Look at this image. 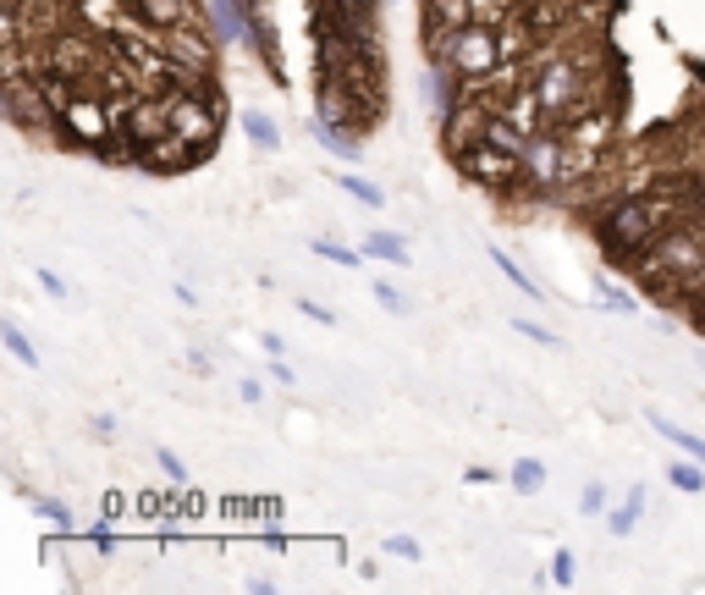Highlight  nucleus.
Returning <instances> with one entry per match:
<instances>
[{
	"mask_svg": "<svg viewBox=\"0 0 705 595\" xmlns=\"http://www.w3.org/2000/svg\"><path fill=\"white\" fill-rule=\"evenodd\" d=\"M672 204L661 194H634V199H617L601 221H595V243L606 260H640L645 248H656V237L667 232Z\"/></svg>",
	"mask_w": 705,
	"mask_h": 595,
	"instance_id": "nucleus-1",
	"label": "nucleus"
},
{
	"mask_svg": "<svg viewBox=\"0 0 705 595\" xmlns=\"http://www.w3.org/2000/svg\"><path fill=\"white\" fill-rule=\"evenodd\" d=\"M165 106H171V127L183 133L188 149L205 160V154L215 149V138H221V111H215V100H210V95L176 89V95H165Z\"/></svg>",
	"mask_w": 705,
	"mask_h": 595,
	"instance_id": "nucleus-2",
	"label": "nucleus"
},
{
	"mask_svg": "<svg viewBox=\"0 0 705 595\" xmlns=\"http://www.w3.org/2000/svg\"><path fill=\"white\" fill-rule=\"evenodd\" d=\"M568 172H573V165H568V133H557V127H541L535 138L523 144V183L535 188V194L557 188Z\"/></svg>",
	"mask_w": 705,
	"mask_h": 595,
	"instance_id": "nucleus-3",
	"label": "nucleus"
},
{
	"mask_svg": "<svg viewBox=\"0 0 705 595\" xmlns=\"http://www.w3.org/2000/svg\"><path fill=\"white\" fill-rule=\"evenodd\" d=\"M458 165H463L469 183H480V188H491V194H507V188L523 183V160L507 154V149H496V144H474Z\"/></svg>",
	"mask_w": 705,
	"mask_h": 595,
	"instance_id": "nucleus-4",
	"label": "nucleus"
},
{
	"mask_svg": "<svg viewBox=\"0 0 705 595\" xmlns=\"http://www.w3.org/2000/svg\"><path fill=\"white\" fill-rule=\"evenodd\" d=\"M453 66L469 77V89H474V83H485V77H496V66H502V39H496L485 23H469V28L458 34V45H453Z\"/></svg>",
	"mask_w": 705,
	"mask_h": 595,
	"instance_id": "nucleus-5",
	"label": "nucleus"
},
{
	"mask_svg": "<svg viewBox=\"0 0 705 595\" xmlns=\"http://www.w3.org/2000/svg\"><path fill=\"white\" fill-rule=\"evenodd\" d=\"M61 122H66V138L72 144H88V149H100L111 133H116V111H106L100 95H72L61 106Z\"/></svg>",
	"mask_w": 705,
	"mask_h": 595,
	"instance_id": "nucleus-6",
	"label": "nucleus"
},
{
	"mask_svg": "<svg viewBox=\"0 0 705 595\" xmlns=\"http://www.w3.org/2000/svg\"><path fill=\"white\" fill-rule=\"evenodd\" d=\"M541 89V100H546V116H568L573 111V100H579V89H584V72H579V61L573 55H557V61H541V72L529 77Z\"/></svg>",
	"mask_w": 705,
	"mask_h": 595,
	"instance_id": "nucleus-7",
	"label": "nucleus"
},
{
	"mask_svg": "<svg viewBox=\"0 0 705 595\" xmlns=\"http://www.w3.org/2000/svg\"><path fill=\"white\" fill-rule=\"evenodd\" d=\"M45 66H50L55 77H66V83L95 77V66H100L95 39H88V34H55V39L45 45Z\"/></svg>",
	"mask_w": 705,
	"mask_h": 595,
	"instance_id": "nucleus-8",
	"label": "nucleus"
},
{
	"mask_svg": "<svg viewBox=\"0 0 705 595\" xmlns=\"http://www.w3.org/2000/svg\"><path fill=\"white\" fill-rule=\"evenodd\" d=\"M127 12L149 34H176L194 23V0H127Z\"/></svg>",
	"mask_w": 705,
	"mask_h": 595,
	"instance_id": "nucleus-9",
	"label": "nucleus"
},
{
	"mask_svg": "<svg viewBox=\"0 0 705 595\" xmlns=\"http://www.w3.org/2000/svg\"><path fill=\"white\" fill-rule=\"evenodd\" d=\"M205 12H210V34L221 39V45H237V39H248V7L243 0H205Z\"/></svg>",
	"mask_w": 705,
	"mask_h": 595,
	"instance_id": "nucleus-10",
	"label": "nucleus"
},
{
	"mask_svg": "<svg viewBox=\"0 0 705 595\" xmlns=\"http://www.w3.org/2000/svg\"><path fill=\"white\" fill-rule=\"evenodd\" d=\"M640 513H645V485H634V491L623 496V507H611V513H606V530H611L617 541H629L634 524H640Z\"/></svg>",
	"mask_w": 705,
	"mask_h": 595,
	"instance_id": "nucleus-11",
	"label": "nucleus"
},
{
	"mask_svg": "<svg viewBox=\"0 0 705 595\" xmlns=\"http://www.w3.org/2000/svg\"><path fill=\"white\" fill-rule=\"evenodd\" d=\"M364 253H375V260H386V265H408V260H413V253H408V243H403L397 232H386V226L364 232Z\"/></svg>",
	"mask_w": 705,
	"mask_h": 595,
	"instance_id": "nucleus-12",
	"label": "nucleus"
},
{
	"mask_svg": "<svg viewBox=\"0 0 705 595\" xmlns=\"http://www.w3.org/2000/svg\"><path fill=\"white\" fill-rule=\"evenodd\" d=\"M507 480H512L518 496H541V491H546V463H541V458H518V463L507 469Z\"/></svg>",
	"mask_w": 705,
	"mask_h": 595,
	"instance_id": "nucleus-13",
	"label": "nucleus"
},
{
	"mask_svg": "<svg viewBox=\"0 0 705 595\" xmlns=\"http://www.w3.org/2000/svg\"><path fill=\"white\" fill-rule=\"evenodd\" d=\"M651 424L661 431V442H672L678 453H689V458H700V463H705V436L683 431V424H672V419H661V413H651Z\"/></svg>",
	"mask_w": 705,
	"mask_h": 595,
	"instance_id": "nucleus-14",
	"label": "nucleus"
},
{
	"mask_svg": "<svg viewBox=\"0 0 705 595\" xmlns=\"http://www.w3.org/2000/svg\"><path fill=\"white\" fill-rule=\"evenodd\" d=\"M237 122H243L248 144H259V149H282V127H276L271 116H264V111H243Z\"/></svg>",
	"mask_w": 705,
	"mask_h": 595,
	"instance_id": "nucleus-15",
	"label": "nucleus"
},
{
	"mask_svg": "<svg viewBox=\"0 0 705 595\" xmlns=\"http://www.w3.org/2000/svg\"><path fill=\"white\" fill-rule=\"evenodd\" d=\"M0 343H7V354L17 359V364H28V370H39V348L23 336V325L17 320H0Z\"/></svg>",
	"mask_w": 705,
	"mask_h": 595,
	"instance_id": "nucleus-16",
	"label": "nucleus"
},
{
	"mask_svg": "<svg viewBox=\"0 0 705 595\" xmlns=\"http://www.w3.org/2000/svg\"><path fill=\"white\" fill-rule=\"evenodd\" d=\"M309 133H314V138H320V144H325V149H331L336 160H359V144H364V138H352V133H336V127H325L320 116L309 122Z\"/></svg>",
	"mask_w": 705,
	"mask_h": 595,
	"instance_id": "nucleus-17",
	"label": "nucleus"
},
{
	"mask_svg": "<svg viewBox=\"0 0 705 595\" xmlns=\"http://www.w3.org/2000/svg\"><path fill=\"white\" fill-rule=\"evenodd\" d=\"M309 253H320V260H331V265H342V271H359V265H364L359 248H342V243H331V237H309Z\"/></svg>",
	"mask_w": 705,
	"mask_h": 595,
	"instance_id": "nucleus-18",
	"label": "nucleus"
},
{
	"mask_svg": "<svg viewBox=\"0 0 705 595\" xmlns=\"http://www.w3.org/2000/svg\"><path fill=\"white\" fill-rule=\"evenodd\" d=\"M667 480H672L678 491H689V496H694V491H705V463L683 453L678 463H667Z\"/></svg>",
	"mask_w": 705,
	"mask_h": 595,
	"instance_id": "nucleus-19",
	"label": "nucleus"
},
{
	"mask_svg": "<svg viewBox=\"0 0 705 595\" xmlns=\"http://www.w3.org/2000/svg\"><path fill=\"white\" fill-rule=\"evenodd\" d=\"M336 188H342V194H352L364 210H381V204H386V194H381L370 177H352V172H342V177H336Z\"/></svg>",
	"mask_w": 705,
	"mask_h": 595,
	"instance_id": "nucleus-20",
	"label": "nucleus"
},
{
	"mask_svg": "<svg viewBox=\"0 0 705 595\" xmlns=\"http://www.w3.org/2000/svg\"><path fill=\"white\" fill-rule=\"evenodd\" d=\"M595 293H601V303H606L611 314H640V298H629L611 276H595Z\"/></svg>",
	"mask_w": 705,
	"mask_h": 595,
	"instance_id": "nucleus-21",
	"label": "nucleus"
},
{
	"mask_svg": "<svg viewBox=\"0 0 705 595\" xmlns=\"http://www.w3.org/2000/svg\"><path fill=\"white\" fill-rule=\"evenodd\" d=\"M34 513L50 524V530H72V507L61 496H34Z\"/></svg>",
	"mask_w": 705,
	"mask_h": 595,
	"instance_id": "nucleus-22",
	"label": "nucleus"
},
{
	"mask_svg": "<svg viewBox=\"0 0 705 595\" xmlns=\"http://www.w3.org/2000/svg\"><path fill=\"white\" fill-rule=\"evenodd\" d=\"M512 331H518V336H529V343H541V348H552V354H562V336H557V331H546V325H535L529 314H512Z\"/></svg>",
	"mask_w": 705,
	"mask_h": 595,
	"instance_id": "nucleus-23",
	"label": "nucleus"
},
{
	"mask_svg": "<svg viewBox=\"0 0 705 595\" xmlns=\"http://www.w3.org/2000/svg\"><path fill=\"white\" fill-rule=\"evenodd\" d=\"M491 260H496V271H502V276H507V282H512V287H518L523 298H541V282H529V271H518V265L507 260V253H502V248L491 253Z\"/></svg>",
	"mask_w": 705,
	"mask_h": 595,
	"instance_id": "nucleus-24",
	"label": "nucleus"
},
{
	"mask_svg": "<svg viewBox=\"0 0 705 595\" xmlns=\"http://www.w3.org/2000/svg\"><path fill=\"white\" fill-rule=\"evenodd\" d=\"M375 303H381L386 314H397V320H408V314H413V303H408V298H403L392 282H375Z\"/></svg>",
	"mask_w": 705,
	"mask_h": 595,
	"instance_id": "nucleus-25",
	"label": "nucleus"
},
{
	"mask_svg": "<svg viewBox=\"0 0 705 595\" xmlns=\"http://www.w3.org/2000/svg\"><path fill=\"white\" fill-rule=\"evenodd\" d=\"M573 579H579V557H573V551L562 546V551L552 557V584H562V590H568Z\"/></svg>",
	"mask_w": 705,
	"mask_h": 595,
	"instance_id": "nucleus-26",
	"label": "nucleus"
},
{
	"mask_svg": "<svg viewBox=\"0 0 705 595\" xmlns=\"http://www.w3.org/2000/svg\"><path fill=\"white\" fill-rule=\"evenodd\" d=\"M386 551H392V557H403V562H419V557H424V546H419L413 535H392V541H386Z\"/></svg>",
	"mask_w": 705,
	"mask_h": 595,
	"instance_id": "nucleus-27",
	"label": "nucleus"
},
{
	"mask_svg": "<svg viewBox=\"0 0 705 595\" xmlns=\"http://www.w3.org/2000/svg\"><path fill=\"white\" fill-rule=\"evenodd\" d=\"M154 463H160V469H165L171 480H188V463H183V458H176L171 447H154Z\"/></svg>",
	"mask_w": 705,
	"mask_h": 595,
	"instance_id": "nucleus-28",
	"label": "nucleus"
},
{
	"mask_svg": "<svg viewBox=\"0 0 705 595\" xmlns=\"http://www.w3.org/2000/svg\"><path fill=\"white\" fill-rule=\"evenodd\" d=\"M579 507H584V513H606V485H584Z\"/></svg>",
	"mask_w": 705,
	"mask_h": 595,
	"instance_id": "nucleus-29",
	"label": "nucleus"
},
{
	"mask_svg": "<svg viewBox=\"0 0 705 595\" xmlns=\"http://www.w3.org/2000/svg\"><path fill=\"white\" fill-rule=\"evenodd\" d=\"M298 314H304V320H314V325H336V314H331L325 303H309V298L298 303Z\"/></svg>",
	"mask_w": 705,
	"mask_h": 595,
	"instance_id": "nucleus-30",
	"label": "nucleus"
},
{
	"mask_svg": "<svg viewBox=\"0 0 705 595\" xmlns=\"http://www.w3.org/2000/svg\"><path fill=\"white\" fill-rule=\"evenodd\" d=\"M237 397H243L248 408H259V402H264V386H259V381H237Z\"/></svg>",
	"mask_w": 705,
	"mask_h": 595,
	"instance_id": "nucleus-31",
	"label": "nucleus"
},
{
	"mask_svg": "<svg viewBox=\"0 0 705 595\" xmlns=\"http://www.w3.org/2000/svg\"><path fill=\"white\" fill-rule=\"evenodd\" d=\"M95 436H100V442H116V419H111V413H95Z\"/></svg>",
	"mask_w": 705,
	"mask_h": 595,
	"instance_id": "nucleus-32",
	"label": "nucleus"
},
{
	"mask_svg": "<svg viewBox=\"0 0 705 595\" xmlns=\"http://www.w3.org/2000/svg\"><path fill=\"white\" fill-rule=\"evenodd\" d=\"M39 282H45V293H50V298H66V282H61L55 271H39Z\"/></svg>",
	"mask_w": 705,
	"mask_h": 595,
	"instance_id": "nucleus-33",
	"label": "nucleus"
},
{
	"mask_svg": "<svg viewBox=\"0 0 705 595\" xmlns=\"http://www.w3.org/2000/svg\"><path fill=\"white\" fill-rule=\"evenodd\" d=\"M271 381H276V386H293V364H287V359H271Z\"/></svg>",
	"mask_w": 705,
	"mask_h": 595,
	"instance_id": "nucleus-34",
	"label": "nucleus"
},
{
	"mask_svg": "<svg viewBox=\"0 0 705 595\" xmlns=\"http://www.w3.org/2000/svg\"><path fill=\"white\" fill-rule=\"evenodd\" d=\"M463 480H469V485H491V480H496V474H491V469H485V463H474V469H463Z\"/></svg>",
	"mask_w": 705,
	"mask_h": 595,
	"instance_id": "nucleus-35",
	"label": "nucleus"
},
{
	"mask_svg": "<svg viewBox=\"0 0 705 595\" xmlns=\"http://www.w3.org/2000/svg\"><path fill=\"white\" fill-rule=\"evenodd\" d=\"M95 551H100V557H111V551H116V541H111V530H95Z\"/></svg>",
	"mask_w": 705,
	"mask_h": 595,
	"instance_id": "nucleus-36",
	"label": "nucleus"
},
{
	"mask_svg": "<svg viewBox=\"0 0 705 595\" xmlns=\"http://www.w3.org/2000/svg\"><path fill=\"white\" fill-rule=\"evenodd\" d=\"M700 370H705V348H700Z\"/></svg>",
	"mask_w": 705,
	"mask_h": 595,
	"instance_id": "nucleus-37",
	"label": "nucleus"
},
{
	"mask_svg": "<svg viewBox=\"0 0 705 595\" xmlns=\"http://www.w3.org/2000/svg\"><path fill=\"white\" fill-rule=\"evenodd\" d=\"M700 232H705V210H700Z\"/></svg>",
	"mask_w": 705,
	"mask_h": 595,
	"instance_id": "nucleus-38",
	"label": "nucleus"
}]
</instances>
